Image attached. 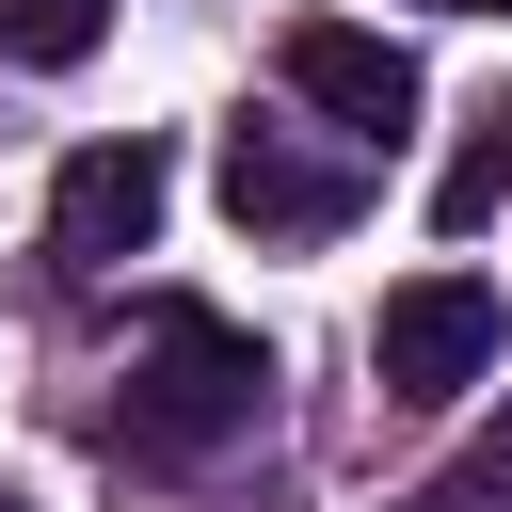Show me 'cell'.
I'll return each mask as SVG.
<instances>
[{"mask_svg": "<svg viewBox=\"0 0 512 512\" xmlns=\"http://www.w3.org/2000/svg\"><path fill=\"white\" fill-rule=\"evenodd\" d=\"M0 512H32V496H16V480H0Z\"/></svg>", "mask_w": 512, "mask_h": 512, "instance_id": "10", "label": "cell"}, {"mask_svg": "<svg viewBox=\"0 0 512 512\" xmlns=\"http://www.w3.org/2000/svg\"><path fill=\"white\" fill-rule=\"evenodd\" d=\"M256 400H272V352H256L240 320H208V304H160V320H144V368H128V448L208 464L224 432H256Z\"/></svg>", "mask_w": 512, "mask_h": 512, "instance_id": "1", "label": "cell"}, {"mask_svg": "<svg viewBox=\"0 0 512 512\" xmlns=\"http://www.w3.org/2000/svg\"><path fill=\"white\" fill-rule=\"evenodd\" d=\"M160 208H176V160H160L144 128H112V144H80V160L48 176V256H64V272H112V256L160 240Z\"/></svg>", "mask_w": 512, "mask_h": 512, "instance_id": "4", "label": "cell"}, {"mask_svg": "<svg viewBox=\"0 0 512 512\" xmlns=\"http://www.w3.org/2000/svg\"><path fill=\"white\" fill-rule=\"evenodd\" d=\"M496 208H512V96H496V112L448 144V176H432V224H448V240H480Z\"/></svg>", "mask_w": 512, "mask_h": 512, "instance_id": "6", "label": "cell"}, {"mask_svg": "<svg viewBox=\"0 0 512 512\" xmlns=\"http://www.w3.org/2000/svg\"><path fill=\"white\" fill-rule=\"evenodd\" d=\"M288 96L320 112V128H352V144H400L416 128V48L400 32H368V16H288Z\"/></svg>", "mask_w": 512, "mask_h": 512, "instance_id": "3", "label": "cell"}, {"mask_svg": "<svg viewBox=\"0 0 512 512\" xmlns=\"http://www.w3.org/2000/svg\"><path fill=\"white\" fill-rule=\"evenodd\" d=\"M352 208H368L352 160H304L288 128H224V224L240 240H336Z\"/></svg>", "mask_w": 512, "mask_h": 512, "instance_id": "5", "label": "cell"}, {"mask_svg": "<svg viewBox=\"0 0 512 512\" xmlns=\"http://www.w3.org/2000/svg\"><path fill=\"white\" fill-rule=\"evenodd\" d=\"M432 16H512V0H432Z\"/></svg>", "mask_w": 512, "mask_h": 512, "instance_id": "9", "label": "cell"}, {"mask_svg": "<svg viewBox=\"0 0 512 512\" xmlns=\"http://www.w3.org/2000/svg\"><path fill=\"white\" fill-rule=\"evenodd\" d=\"M496 352H512V304H496L480 272H416V288H384V320H368L384 400H464V384H496Z\"/></svg>", "mask_w": 512, "mask_h": 512, "instance_id": "2", "label": "cell"}, {"mask_svg": "<svg viewBox=\"0 0 512 512\" xmlns=\"http://www.w3.org/2000/svg\"><path fill=\"white\" fill-rule=\"evenodd\" d=\"M112 0H0V64H96Z\"/></svg>", "mask_w": 512, "mask_h": 512, "instance_id": "7", "label": "cell"}, {"mask_svg": "<svg viewBox=\"0 0 512 512\" xmlns=\"http://www.w3.org/2000/svg\"><path fill=\"white\" fill-rule=\"evenodd\" d=\"M496 496H512V400L480 416V448H464L448 480H416V512H496Z\"/></svg>", "mask_w": 512, "mask_h": 512, "instance_id": "8", "label": "cell"}]
</instances>
